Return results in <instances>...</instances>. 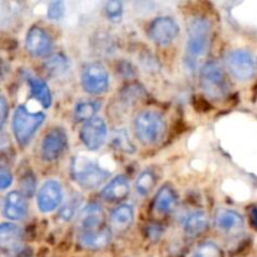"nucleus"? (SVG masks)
I'll use <instances>...</instances> for the list:
<instances>
[{
  "instance_id": "obj_1",
  "label": "nucleus",
  "mask_w": 257,
  "mask_h": 257,
  "mask_svg": "<svg viewBox=\"0 0 257 257\" xmlns=\"http://www.w3.org/2000/svg\"><path fill=\"white\" fill-rule=\"evenodd\" d=\"M211 25L207 19L195 17L190 19L187 25V42H186V60L193 67L200 58L205 55L208 48Z\"/></svg>"
},
{
  "instance_id": "obj_2",
  "label": "nucleus",
  "mask_w": 257,
  "mask_h": 257,
  "mask_svg": "<svg viewBox=\"0 0 257 257\" xmlns=\"http://www.w3.org/2000/svg\"><path fill=\"white\" fill-rule=\"evenodd\" d=\"M70 175L75 183L85 190L98 188L110 177V173L100 167V165L80 155L73 157L72 165H70Z\"/></svg>"
},
{
  "instance_id": "obj_3",
  "label": "nucleus",
  "mask_w": 257,
  "mask_h": 257,
  "mask_svg": "<svg viewBox=\"0 0 257 257\" xmlns=\"http://www.w3.org/2000/svg\"><path fill=\"white\" fill-rule=\"evenodd\" d=\"M167 124L161 113L143 110L135 118V133L137 140L146 146L157 145L165 137Z\"/></svg>"
},
{
  "instance_id": "obj_4",
  "label": "nucleus",
  "mask_w": 257,
  "mask_h": 257,
  "mask_svg": "<svg viewBox=\"0 0 257 257\" xmlns=\"http://www.w3.org/2000/svg\"><path fill=\"white\" fill-rule=\"evenodd\" d=\"M45 115L40 112H30L25 105H19L13 115V135L22 147L32 141L37 131L44 123Z\"/></svg>"
},
{
  "instance_id": "obj_5",
  "label": "nucleus",
  "mask_w": 257,
  "mask_h": 257,
  "mask_svg": "<svg viewBox=\"0 0 257 257\" xmlns=\"http://www.w3.org/2000/svg\"><path fill=\"white\" fill-rule=\"evenodd\" d=\"M200 84L210 99L221 100L227 95L228 87L222 68L217 62H207L200 72Z\"/></svg>"
},
{
  "instance_id": "obj_6",
  "label": "nucleus",
  "mask_w": 257,
  "mask_h": 257,
  "mask_svg": "<svg viewBox=\"0 0 257 257\" xmlns=\"http://www.w3.org/2000/svg\"><path fill=\"white\" fill-rule=\"evenodd\" d=\"M80 83L83 89L89 94H103L109 87V74L104 65L100 63H88L82 69Z\"/></svg>"
},
{
  "instance_id": "obj_7",
  "label": "nucleus",
  "mask_w": 257,
  "mask_h": 257,
  "mask_svg": "<svg viewBox=\"0 0 257 257\" xmlns=\"http://www.w3.org/2000/svg\"><path fill=\"white\" fill-rule=\"evenodd\" d=\"M228 73L237 80H247L255 75L256 60L250 52L243 49L232 50L225 59Z\"/></svg>"
},
{
  "instance_id": "obj_8",
  "label": "nucleus",
  "mask_w": 257,
  "mask_h": 257,
  "mask_svg": "<svg viewBox=\"0 0 257 257\" xmlns=\"http://www.w3.org/2000/svg\"><path fill=\"white\" fill-rule=\"evenodd\" d=\"M68 146V136L63 128L55 127L50 130L43 138L40 146V156L45 162H54L63 153Z\"/></svg>"
},
{
  "instance_id": "obj_9",
  "label": "nucleus",
  "mask_w": 257,
  "mask_h": 257,
  "mask_svg": "<svg viewBox=\"0 0 257 257\" xmlns=\"http://www.w3.org/2000/svg\"><path fill=\"white\" fill-rule=\"evenodd\" d=\"M107 124L100 117H95L85 122L79 132L80 141L89 151L99 150L107 141Z\"/></svg>"
},
{
  "instance_id": "obj_10",
  "label": "nucleus",
  "mask_w": 257,
  "mask_h": 257,
  "mask_svg": "<svg viewBox=\"0 0 257 257\" xmlns=\"http://www.w3.org/2000/svg\"><path fill=\"white\" fill-rule=\"evenodd\" d=\"M180 28L176 20L171 17H158L148 28V35L158 45H167L176 39Z\"/></svg>"
},
{
  "instance_id": "obj_11",
  "label": "nucleus",
  "mask_w": 257,
  "mask_h": 257,
  "mask_svg": "<svg viewBox=\"0 0 257 257\" xmlns=\"http://www.w3.org/2000/svg\"><path fill=\"white\" fill-rule=\"evenodd\" d=\"M63 202V188L59 182L49 180L38 191L37 205L40 212L49 213L59 207Z\"/></svg>"
},
{
  "instance_id": "obj_12",
  "label": "nucleus",
  "mask_w": 257,
  "mask_h": 257,
  "mask_svg": "<svg viewBox=\"0 0 257 257\" xmlns=\"http://www.w3.org/2000/svg\"><path fill=\"white\" fill-rule=\"evenodd\" d=\"M25 49L33 57H45L53 49L52 37L43 28L34 27L30 28L25 37Z\"/></svg>"
},
{
  "instance_id": "obj_13",
  "label": "nucleus",
  "mask_w": 257,
  "mask_h": 257,
  "mask_svg": "<svg viewBox=\"0 0 257 257\" xmlns=\"http://www.w3.org/2000/svg\"><path fill=\"white\" fill-rule=\"evenodd\" d=\"M215 226L220 232L227 236H237L242 232V216L233 210H220L215 216Z\"/></svg>"
},
{
  "instance_id": "obj_14",
  "label": "nucleus",
  "mask_w": 257,
  "mask_h": 257,
  "mask_svg": "<svg viewBox=\"0 0 257 257\" xmlns=\"http://www.w3.org/2000/svg\"><path fill=\"white\" fill-rule=\"evenodd\" d=\"M110 240H112V232L107 227L83 230L78 236V242H79L80 247L92 251H98L107 247L110 243Z\"/></svg>"
},
{
  "instance_id": "obj_15",
  "label": "nucleus",
  "mask_w": 257,
  "mask_h": 257,
  "mask_svg": "<svg viewBox=\"0 0 257 257\" xmlns=\"http://www.w3.org/2000/svg\"><path fill=\"white\" fill-rule=\"evenodd\" d=\"M3 215L12 221H20L27 217L28 203L22 192L12 191L3 201Z\"/></svg>"
},
{
  "instance_id": "obj_16",
  "label": "nucleus",
  "mask_w": 257,
  "mask_h": 257,
  "mask_svg": "<svg viewBox=\"0 0 257 257\" xmlns=\"http://www.w3.org/2000/svg\"><path fill=\"white\" fill-rule=\"evenodd\" d=\"M130 181L125 176L119 175L112 178L100 192V197L109 203H118L124 201L130 195Z\"/></svg>"
},
{
  "instance_id": "obj_17",
  "label": "nucleus",
  "mask_w": 257,
  "mask_h": 257,
  "mask_svg": "<svg viewBox=\"0 0 257 257\" xmlns=\"http://www.w3.org/2000/svg\"><path fill=\"white\" fill-rule=\"evenodd\" d=\"M23 231L14 223L4 222L0 226V246L3 252L9 255L19 247H22Z\"/></svg>"
},
{
  "instance_id": "obj_18",
  "label": "nucleus",
  "mask_w": 257,
  "mask_h": 257,
  "mask_svg": "<svg viewBox=\"0 0 257 257\" xmlns=\"http://www.w3.org/2000/svg\"><path fill=\"white\" fill-rule=\"evenodd\" d=\"M104 220V212L102 206L98 203H90L80 210L79 223L83 230H95L99 228Z\"/></svg>"
},
{
  "instance_id": "obj_19",
  "label": "nucleus",
  "mask_w": 257,
  "mask_h": 257,
  "mask_svg": "<svg viewBox=\"0 0 257 257\" xmlns=\"http://www.w3.org/2000/svg\"><path fill=\"white\" fill-rule=\"evenodd\" d=\"M177 206V195L176 191L171 187L170 185H165L161 187L156 195L155 201H153V207L161 215H166L175 210Z\"/></svg>"
},
{
  "instance_id": "obj_20",
  "label": "nucleus",
  "mask_w": 257,
  "mask_h": 257,
  "mask_svg": "<svg viewBox=\"0 0 257 257\" xmlns=\"http://www.w3.org/2000/svg\"><path fill=\"white\" fill-rule=\"evenodd\" d=\"M27 80L33 98L37 99L44 108H49L52 105L53 98L47 83L37 77H28Z\"/></svg>"
},
{
  "instance_id": "obj_21",
  "label": "nucleus",
  "mask_w": 257,
  "mask_h": 257,
  "mask_svg": "<svg viewBox=\"0 0 257 257\" xmlns=\"http://www.w3.org/2000/svg\"><path fill=\"white\" fill-rule=\"evenodd\" d=\"M135 218L133 208L128 205H119L110 212V225L118 231L130 227Z\"/></svg>"
},
{
  "instance_id": "obj_22",
  "label": "nucleus",
  "mask_w": 257,
  "mask_h": 257,
  "mask_svg": "<svg viewBox=\"0 0 257 257\" xmlns=\"http://www.w3.org/2000/svg\"><path fill=\"white\" fill-rule=\"evenodd\" d=\"M208 226V218L202 211L191 213L185 222V232L188 237H197L202 235Z\"/></svg>"
},
{
  "instance_id": "obj_23",
  "label": "nucleus",
  "mask_w": 257,
  "mask_h": 257,
  "mask_svg": "<svg viewBox=\"0 0 257 257\" xmlns=\"http://www.w3.org/2000/svg\"><path fill=\"white\" fill-rule=\"evenodd\" d=\"M100 103L97 100H82L77 103L74 108V119L75 122H88V120L95 118L100 108Z\"/></svg>"
},
{
  "instance_id": "obj_24",
  "label": "nucleus",
  "mask_w": 257,
  "mask_h": 257,
  "mask_svg": "<svg viewBox=\"0 0 257 257\" xmlns=\"http://www.w3.org/2000/svg\"><path fill=\"white\" fill-rule=\"evenodd\" d=\"M44 69L50 77H60L69 69V62L63 54H54L44 63Z\"/></svg>"
},
{
  "instance_id": "obj_25",
  "label": "nucleus",
  "mask_w": 257,
  "mask_h": 257,
  "mask_svg": "<svg viewBox=\"0 0 257 257\" xmlns=\"http://www.w3.org/2000/svg\"><path fill=\"white\" fill-rule=\"evenodd\" d=\"M156 183H157V177H156L155 172L151 170L143 171L140 173L136 181V191L140 196H147L151 191L155 188Z\"/></svg>"
},
{
  "instance_id": "obj_26",
  "label": "nucleus",
  "mask_w": 257,
  "mask_h": 257,
  "mask_svg": "<svg viewBox=\"0 0 257 257\" xmlns=\"http://www.w3.org/2000/svg\"><path fill=\"white\" fill-rule=\"evenodd\" d=\"M112 145L117 148L120 152L128 153V155H132L136 152L135 145L131 141L128 132L125 130H115L112 135Z\"/></svg>"
},
{
  "instance_id": "obj_27",
  "label": "nucleus",
  "mask_w": 257,
  "mask_h": 257,
  "mask_svg": "<svg viewBox=\"0 0 257 257\" xmlns=\"http://www.w3.org/2000/svg\"><path fill=\"white\" fill-rule=\"evenodd\" d=\"M80 205H82V197L78 195H74L70 197L67 202L63 203L62 207L59 208V218L63 221L73 220L77 212L79 211Z\"/></svg>"
},
{
  "instance_id": "obj_28",
  "label": "nucleus",
  "mask_w": 257,
  "mask_h": 257,
  "mask_svg": "<svg viewBox=\"0 0 257 257\" xmlns=\"http://www.w3.org/2000/svg\"><path fill=\"white\" fill-rule=\"evenodd\" d=\"M192 257H223V253L216 243L203 242L196 248Z\"/></svg>"
},
{
  "instance_id": "obj_29",
  "label": "nucleus",
  "mask_w": 257,
  "mask_h": 257,
  "mask_svg": "<svg viewBox=\"0 0 257 257\" xmlns=\"http://www.w3.org/2000/svg\"><path fill=\"white\" fill-rule=\"evenodd\" d=\"M20 191L24 197H32L37 190V182H35V177L32 172H27L25 175L22 176L20 178Z\"/></svg>"
},
{
  "instance_id": "obj_30",
  "label": "nucleus",
  "mask_w": 257,
  "mask_h": 257,
  "mask_svg": "<svg viewBox=\"0 0 257 257\" xmlns=\"http://www.w3.org/2000/svg\"><path fill=\"white\" fill-rule=\"evenodd\" d=\"M104 12L108 19L110 22H119L122 19L123 14V4L122 2H117V0H112V2H107L104 5Z\"/></svg>"
},
{
  "instance_id": "obj_31",
  "label": "nucleus",
  "mask_w": 257,
  "mask_h": 257,
  "mask_svg": "<svg viewBox=\"0 0 257 257\" xmlns=\"http://www.w3.org/2000/svg\"><path fill=\"white\" fill-rule=\"evenodd\" d=\"M64 3L63 2H52L48 7V18L52 20H59L64 15Z\"/></svg>"
},
{
  "instance_id": "obj_32",
  "label": "nucleus",
  "mask_w": 257,
  "mask_h": 257,
  "mask_svg": "<svg viewBox=\"0 0 257 257\" xmlns=\"http://www.w3.org/2000/svg\"><path fill=\"white\" fill-rule=\"evenodd\" d=\"M13 182V176L10 173V171L8 168H5L4 166H2V170H0V188L2 191H5Z\"/></svg>"
},
{
  "instance_id": "obj_33",
  "label": "nucleus",
  "mask_w": 257,
  "mask_h": 257,
  "mask_svg": "<svg viewBox=\"0 0 257 257\" xmlns=\"http://www.w3.org/2000/svg\"><path fill=\"white\" fill-rule=\"evenodd\" d=\"M162 232H163V228L160 227V226H157V225H151V226H148V228H147L148 237L153 241H157L158 238L162 236Z\"/></svg>"
},
{
  "instance_id": "obj_34",
  "label": "nucleus",
  "mask_w": 257,
  "mask_h": 257,
  "mask_svg": "<svg viewBox=\"0 0 257 257\" xmlns=\"http://www.w3.org/2000/svg\"><path fill=\"white\" fill-rule=\"evenodd\" d=\"M33 252L32 250H30L29 247H24V246H22V247H19L18 250H15L14 252L9 253V257H32Z\"/></svg>"
},
{
  "instance_id": "obj_35",
  "label": "nucleus",
  "mask_w": 257,
  "mask_h": 257,
  "mask_svg": "<svg viewBox=\"0 0 257 257\" xmlns=\"http://www.w3.org/2000/svg\"><path fill=\"white\" fill-rule=\"evenodd\" d=\"M0 113H2L0 123H2V130H3L5 124V119H7V114H8V104L4 97H2V99H0Z\"/></svg>"
},
{
  "instance_id": "obj_36",
  "label": "nucleus",
  "mask_w": 257,
  "mask_h": 257,
  "mask_svg": "<svg viewBox=\"0 0 257 257\" xmlns=\"http://www.w3.org/2000/svg\"><path fill=\"white\" fill-rule=\"evenodd\" d=\"M250 217H251V222H252L253 227L257 228V207L252 208V211H251Z\"/></svg>"
}]
</instances>
